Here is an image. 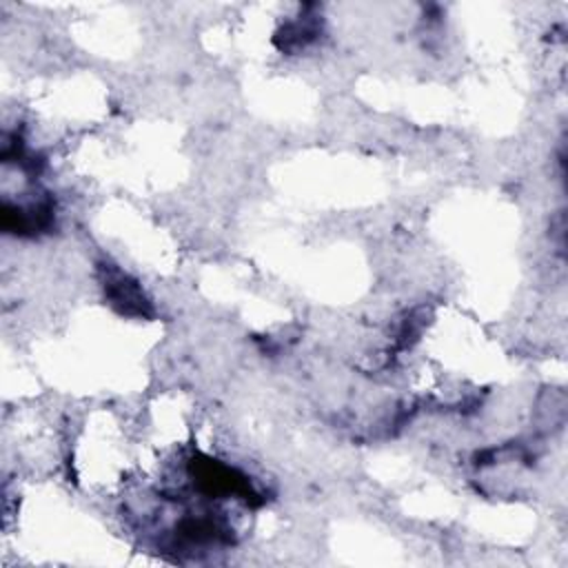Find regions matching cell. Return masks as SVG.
<instances>
[{
  "label": "cell",
  "instance_id": "1",
  "mask_svg": "<svg viewBox=\"0 0 568 568\" xmlns=\"http://www.w3.org/2000/svg\"><path fill=\"white\" fill-rule=\"evenodd\" d=\"M100 280L106 293V300L126 315L133 317H149L153 313L151 302L146 300L144 291L135 280H131L126 273H122L113 264H102L100 266Z\"/></svg>",
  "mask_w": 568,
  "mask_h": 568
}]
</instances>
